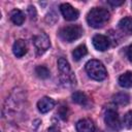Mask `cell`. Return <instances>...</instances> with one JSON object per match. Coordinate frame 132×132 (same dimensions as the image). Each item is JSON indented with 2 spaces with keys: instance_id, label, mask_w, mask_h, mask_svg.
<instances>
[{
  "instance_id": "2e32d148",
  "label": "cell",
  "mask_w": 132,
  "mask_h": 132,
  "mask_svg": "<svg viewBox=\"0 0 132 132\" xmlns=\"http://www.w3.org/2000/svg\"><path fill=\"white\" fill-rule=\"evenodd\" d=\"M112 101L118 105H127L130 102V96L125 92H120L112 96Z\"/></svg>"
},
{
  "instance_id": "44dd1931",
  "label": "cell",
  "mask_w": 132,
  "mask_h": 132,
  "mask_svg": "<svg viewBox=\"0 0 132 132\" xmlns=\"http://www.w3.org/2000/svg\"><path fill=\"white\" fill-rule=\"evenodd\" d=\"M28 12H29V15L31 18V20H36V15H37V12H36V9L34 6L30 5L28 7Z\"/></svg>"
},
{
  "instance_id": "4fadbf2b",
  "label": "cell",
  "mask_w": 132,
  "mask_h": 132,
  "mask_svg": "<svg viewBox=\"0 0 132 132\" xmlns=\"http://www.w3.org/2000/svg\"><path fill=\"white\" fill-rule=\"evenodd\" d=\"M119 28L125 34L132 35V18L131 16H126V18H123L122 20H120Z\"/></svg>"
},
{
  "instance_id": "7c38bea8",
  "label": "cell",
  "mask_w": 132,
  "mask_h": 132,
  "mask_svg": "<svg viewBox=\"0 0 132 132\" xmlns=\"http://www.w3.org/2000/svg\"><path fill=\"white\" fill-rule=\"evenodd\" d=\"M71 98H72V101L76 104H79L84 107H88L90 105V98L82 92H79V91H76L74 92L72 95H71Z\"/></svg>"
},
{
  "instance_id": "d6986e66",
  "label": "cell",
  "mask_w": 132,
  "mask_h": 132,
  "mask_svg": "<svg viewBox=\"0 0 132 132\" xmlns=\"http://www.w3.org/2000/svg\"><path fill=\"white\" fill-rule=\"evenodd\" d=\"M123 123H124L126 128L132 129V110L125 113V116L123 118Z\"/></svg>"
},
{
  "instance_id": "603a6c76",
  "label": "cell",
  "mask_w": 132,
  "mask_h": 132,
  "mask_svg": "<svg viewBox=\"0 0 132 132\" xmlns=\"http://www.w3.org/2000/svg\"><path fill=\"white\" fill-rule=\"evenodd\" d=\"M126 54H127V57L129 59V61L132 62V44L130 46L127 47V51H126Z\"/></svg>"
},
{
  "instance_id": "d4e9b609",
  "label": "cell",
  "mask_w": 132,
  "mask_h": 132,
  "mask_svg": "<svg viewBox=\"0 0 132 132\" xmlns=\"http://www.w3.org/2000/svg\"><path fill=\"white\" fill-rule=\"evenodd\" d=\"M131 6H132V2H131Z\"/></svg>"
},
{
  "instance_id": "cb8c5ba5",
  "label": "cell",
  "mask_w": 132,
  "mask_h": 132,
  "mask_svg": "<svg viewBox=\"0 0 132 132\" xmlns=\"http://www.w3.org/2000/svg\"><path fill=\"white\" fill-rule=\"evenodd\" d=\"M47 132H60V129L58 127H56V126H53L47 130Z\"/></svg>"
},
{
  "instance_id": "30bf717a",
  "label": "cell",
  "mask_w": 132,
  "mask_h": 132,
  "mask_svg": "<svg viewBox=\"0 0 132 132\" xmlns=\"http://www.w3.org/2000/svg\"><path fill=\"white\" fill-rule=\"evenodd\" d=\"M55 106V101L50 97H42L37 102V108L41 113L48 112Z\"/></svg>"
},
{
  "instance_id": "8992f818",
  "label": "cell",
  "mask_w": 132,
  "mask_h": 132,
  "mask_svg": "<svg viewBox=\"0 0 132 132\" xmlns=\"http://www.w3.org/2000/svg\"><path fill=\"white\" fill-rule=\"evenodd\" d=\"M33 42H34V45L36 47L37 55H42L51 46L50 38L45 33H39L38 35H36L33 39Z\"/></svg>"
},
{
  "instance_id": "7402d4cb",
  "label": "cell",
  "mask_w": 132,
  "mask_h": 132,
  "mask_svg": "<svg viewBox=\"0 0 132 132\" xmlns=\"http://www.w3.org/2000/svg\"><path fill=\"white\" fill-rule=\"evenodd\" d=\"M124 2L125 1H113V0H108L107 1V3L111 6H120V5L124 4Z\"/></svg>"
},
{
  "instance_id": "ffe728a7",
  "label": "cell",
  "mask_w": 132,
  "mask_h": 132,
  "mask_svg": "<svg viewBox=\"0 0 132 132\" xmlns=\"http://www.w3.org/2000/svg\"><path fill=\"white\" fill-rule=\"evenodd\" d=\"M58 114H59V117H60L63 121H66V120L68 119V108H67V106H66V105L60 106V108H59V110H58Z\"/></svg>"
},
{
  "instance_id": "9c48e42d",
  "label": "cell",
  "mask_w": 132,
  "mask_h": 132,
  "mask_svg": "<svg viewBox=\"0 0 132 132\" xmlns=\"http://www.w3.org/2000/svg\"><path fill=\"white\" fill-rule=\"evenodd\" d=\"M77 132H95V125L90 119H82L76 123Z\"/></svg>"
},
{
  "instance_id": "8fae6325",
  "label": "cell",
  "mask_w": 132,
  "mask_h": 132,
  "mask_svg": "<svg viewBox=\"0 0 132 132\" xmlns=\"http://www.w3.org/2000/svg\"><path fill=\"white\" fill-rule=\"evenodd\" d=\"M12 52L13 55L16 58H22L27 53V44L23 39H18L14 41L12 45Z\"/></svg>"
},
{
  "instance_id": "6da1fadb",
  "label": "cell",
  "mask_w": 132,
  "mask_h": 132,
  "mask_svg": "<svg viewBox=\"0 0 132 132\" xmlns=\"http://www.w3.org/2000/svg\"><path fill=\"white\" fill-rule=\"evenodd\" d=\"M109 20V12L102 7H94L87 14V22L93 28L103 27Z\"/></svg>"
},
{
  "instance_id": "5b68a950",
  "label": "cell",
  "mask_w": 132,
  "mask_h": 132,
  "mask_svg": "<svg viewBox=\"0 0 132 132\" xmlns=\"http://www.w3.org/2000/svg\"><path fill=\"white\" fill-rule=\"evenodd\" d=\"M104 123L106 127L113 132H118L122 128V124L120 121V117L117 110L112 107H108L105 109L104 112Z\"/></svg>"
},
{
  "instance_id": "7a4b0ae2",
  "label": "cell",
  "mask_w": 132,
  "mask_h": 132,
  "mask_svg": "<svg viewBox=\"0 0 132 132\" xmlns=\"http://www.w3.org/2000/svg\"><path fill=\"white\" fill-rule=\"evenodd\" d=\"M58 69L60 72V80L65 87H71L75 85V75L71 70L68 61L64 58L58 59Z\"/></svg>"
},
{
  "instance_id": "ac0fdd59",
  "label": "cell",
  "mask_w": 132,
  "mask_h": 132,
  "mask_svg": "<svg viewBox=\"0 0 132 132\" xmlns=\"http://www.w3.org/2000/svg\"><path fill=\"white\" fill-rule=\"evenodd\" d=\"M35 73H36V75H37L38 77H40V78H42V79H45V78H47V77L50 76V70H48L45 66H41V65L36 66V68H35Z\"/></svg>"
},
{
  "instance_id": "3957f363",
  "label": "cell",
  "mask_w": 132,
  "mask_h": 132,
  "mask_svg": "<svg viewBox=\"0 0 132 132\" xmlns=\"http://www.w3.org/2000/svg\"><path fill=\"white\" fill-rule=\"evenodd\" d=\"M85 68H86L88 75L95 80H103L107 75L104 65L98 60L88 61Z\"/></svg>"
},
{
  "instance_id": "9a60e30c",
  "label": "cell",
  "mask_w": 132,
  "mask_h": 132,
  "mask_svg": "<svg viewBox=\"0 0 132 132\" xmlns=\"http://www.w3.org/2000/svg\"><path fill=\"white\" fill-rule=\"evenodd\" d=\"M119 85L122 88H132V72L127 71L119 77Z\"/></svg>"
},
{
  "instance_id": "52a82bcc",
  "label": "cell",
  "mask_w": 132,
  "mask_h": 132,
  "mask_svg": "<svg viewBox=\"0 0 132 132\" xmlns=\"http://www.w3.org/2000/svg\"><path fill=\"white\" fill-rule=\"evenodd\" d=\"M60 10H61V13L64 16V19L67 20V21H75L78 18V15H79L78 10L75 9L69 3L61 4L60 5Z\"/></svg>"
},
{
  "instance_id": "5bb4252c",
  "label": "cell",
  "mask_w": 132,
  "mask_h": 132,
  "mask_svg": "<svg viewBox=\"0 0 132 132\" xmlns=\"http://www.w3.org/2000/svg\"><path fill=\"white\" fill-rule=\"evenodd\" d=\"M10 21H11L14 25L21 26V25H23V23H24V21H25V14L23 13L22 10L14 8V9H12V10L10 11Z\"/></svg>"
},
{
  "instance_id": "277c9868",
  "label": "cell",
  "mask_w": 132,
  "mask_h": 132,
  "mask_svg": "<svg viewBox=\"0 0 132 132\" xmlns=\"http://www.w3.org/2000/svg\"><path fill=\"white\" fill-rule=\"evenodd\" d=\"M84 34V30L79 25H69L60 29L59 36L63 41L73 42L74 40L80 38Z\"/></svg>"
},
{
  "instance_id": "e0dca14e",
  "label": "cell",
  "mask_w": 132,
  "mask_h": 132,
  "mask_svg": "<svg viewBox=\"0 0 132 132\" xmlns=\"http://www.w3.org/2000/svg\"><path fill=\"white\" fill-rule=\"evenodd\" d=\"M88 53V50L86 47V45L80 44L78 46H76L73 51H72V57L74 59V61H79L82 57H85Z\"/></svg>"
},
{
  "instance_id": "ba28073f",
  "label": "cell",
  "mask_w": 132,
  "mask_h": 132,
  "mask_svg": "<svg viewBox=\"0 0 132 132\" xmlns=\"http://www.w3.org/2000/svg\"><path fill=\"white\" fill-rule=\"evenodd\" d=\"M93 41V45L94 47L97 50V51H100V52H104L106 51L108 47H109V39L104 36V35H101V34H97L93 37L92 39Z\"/></svg>"
}]
</instances>
